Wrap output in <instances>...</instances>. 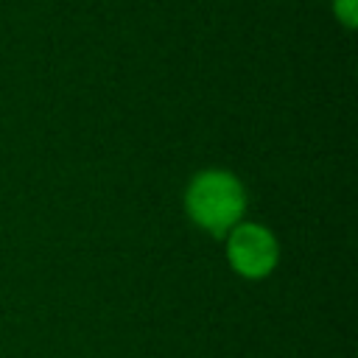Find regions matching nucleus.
Here are the masks:
<instances>
[{
    "instance_id": "7ed1b4c3",
    "label": "nucleus",
    "mask_w": 358,
    "mask_h": 358,
    "mask_svg": "<svg viewBox=\"0 0 358 358\" xmlns=\"http://www.w3.org/2000/svg\"><path fill=\"white\" fill-rule=\"evenodd\" d=\"M333 11H336L341 25L355 28V22H358V0H333Z\"/></svg>"
},
{
    "instance_id": "f257e3e1",
    "label": "nucleus",
    "mask_w": 358,
    "mask_h": 358,
    "mask_svg": "<svg viewBox=\"0 0 358 358\" xmlns=\"http://www.w3.org/2000/svg\"><path fill=\"white\" fill-rule=\"evenodd\" d=\"M185 213L207 235L227 238V232L243 221L246 187L232 171H199L185 187Z\"/></svg>"
},
{
    "instance_id": "f03ea898",
    "label": "nucleus",
    "mask_w": 358,
    "mask_h": 358,
    "mask_svg": "<svg viewBox=\"0 0 358 358\" xmlns=\"http://www.w3.org/2000/svg\"><path fill=\"white\" fill-rule=\"evenodd\" d=\"M224 252L229 268L243 280H263L280 263L277 235L255 221H241L224 238Z\"/></svg>"
}]
</instances>
